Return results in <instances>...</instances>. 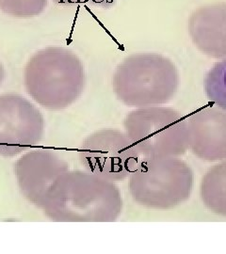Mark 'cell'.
Listing matches in <instances>:
<instances>
[{
	"instance_id": "2",
	"label": "cell",
	"mask_w": 226,
	"mask_h": 254,
	"mask_svg": "<svg viewBox=\"0 0 226 254\" xmlns=\"http://www.w3.org/2000/svg\"><path fill=\"white\" fill-rule=\"evenodd\" d=\"M27 94L42 108L59 111L81 96L86 73L81 60L64 47L39 50L27 62L24 73Z\"/></svg>"
},
{
	"instance_id": "8",
	"label": "cell",
	"mask_w": 226,
	"mask_h": 254,
	"mask_svg": "<svg viewBox=\"0 0 226 254\" xmlns=\"http://www.w3.org/2000/svg\"><path fill=\"white\" fill-rule=\"evenodd\" d=\"M69 170L64 157L49 149L27 152L14 164L19 190L28 202L40 209L53 183Z\"/></svg>"
},
{
	"instance_id": "14",
	"label": "cell",
	"mask_w": 226,
	"mask_h": 254,
	"mask_svg": "<svg viewBox=\"0 0 226 254\" xmlns=\"http://www.w3.org/2000/svg\"><path fill=\"white\" fill-rule=\"evenodd\" d=\"M55 3L63 6H73V5H77L81 4L88 0H53Z\"/></svg>"
},
{
	"instance_id": "15",
	"label": "cell",
	"mask_w": 226,
	"mask_h": 254,
	"mask_svg": "<svg viewBox=\"0 0 226 254\" xmlns=\"http://www.w3.org/2000/svg\"><path fill=\"white\" fill-rule=\"evenodd\" d=\"M4 78H5V69H4L3 64L0 62V86H1L2 82L4 81Z\"/></svg>"
},
{
	"instance_id": "4",
	"label": "cell",
	"mask_w": 226,
	"mask_h": 254,
	"mask_svg": "<svg viewBox=\"0 0 226 254\" xmlns=\"http://www.w3.org/2000/svg\"><path fill=\"white\" fill-rule=\"evenodd\" d=\"M193 184L190 165L179 157H142L129 176V192L143 207L170 210L190 199Z\"/></svg>"
},
{
	"instance_id": "7",
	"label": "cell",
	"mask_w": 226,
	"mask_h": 254,
	"mask_svg": "<svg viewBox=\"0 0 226 254\" xmlns=\"http://www.w3.org/2000/svg\"><path fill=\"white\" fill-rule=\"evenodd\" d=\"M45 118L34 104L17 93L0 95V156L14 157L38 145Z\"/></svg>"
},
{
	"instance_id": "11",
	"label": "cell",
	"mask_w": 226,
	"mask_h": 254,
	"mask_svg": "<svg viewBox=\"0 0 226 254\" xmlns=\"http://www.w3.org/2000/svg\"><path fill=\"white\" fill-rule=\"evenodd\" d=\"M200 197L211 213L226 218V160L214 165L203 176Z\"/></svg>"
},
{
	"instance_id": "6",
	"label": "cell",
	"mask_w": 226,
	"mask_h": 254,
	"mask_svg": "<svg viewBox=\"0 0 226 254\" xmlns=\"http://www.w3.org/2000/svg\"><path fill=\"white\" fill-rule=\"evenodd\" d=\"M84 170L112 182L129 178L142 159L125 131L101 129L87 136L77 151Z\"/></svg>"
},
{
	"instance_id": "5",
	"label": "cell",
	"mask_w": 226,
	"mask_h": 254,
	"mask_svg": "<svg viewBox=\"0 0 226 254\" xmlns=\"http://www.w3.org/2000/svg\"><path fill=\"white\" fill-rule=\"evenodd\" d=\"M124 129L142 157H180L189 150L187 118L171 108L134 109L124 120Z\"/></svg>"
},
{
	"instance_id": "12",
	"label": "cell",
	"mask_w": 226,
	"mask_h": 254,
	"mask_svg": "<svg viewBox=\"0 0 226 254\" xmlns=\"http://www.w3.org/2000/svg\"><path fill=\"white\" fill-rule=\"evenodd\" d=\"M208 100L218 109L226 111V60L214 64L205 78Z\"/></svg>"
},
{
	"instance_id": "10",
	"label": "cell",
	"mask_w": 226,
	"mask_h": 254,
	"mask_svg": "<svg viewBox=\"0 0 226 254\" xmlns=\"http://www.w3.org/2000/svg\"><path fill=\"white\" fill-rule=\"evenodd\" d=\"M191 40L203 54L226 60V3L202 6L189 21Z\"/></svg>"
},
{
	"instance_id": "13",
	"label": "cell",
	"mask_w": 226,
	"mask_h": 254,
	"mask_svg": "<svg viewBox=\"0 0 226 254\" xmlns=\"http://www.w3.org/2000/svg\"><path fill=\"white\" fill-rule=\"evenodd\" d=\"M48 0H0V10L17 18L40 15L47 7Z\"/></svg>"
},
{
	"instance_id": "3",
	"label": "cell",
	"mask_w": 226,
	"mask_h": 254,
	"mask_svg": "<svg viewBox=\"0 0 226 254\" xmlns=\"http://www.w3.org/2000/svg\"><path fill=\"white\" fill-rule=\"evenodd\" d=\"M179 73L172 61L160 54L130 55L113 73L112 88L129 108L161 106L174 97L179 87Z\"/></svg>"
},
{
	"instance_id": "1",
	"label": "cell",
	"mask_w": 226,
	"mask_h": 254,
	"mask_svg": "<svg viewBox=\"0 0 226 254\" xmlns=\"http://www.w3.org/2000/svg\"><path fill=\"white\" fill-rule=\"evenodd\" d=\"M123 207L115 182L86 170H69L53 183L41 210L56 222H113Z\"/></svg>"
},
{
	"instance_id": "9",
	"label": "cell",
	"mask_w": 226,
	"mask_h": 254,
	"mask_svg": "<svg viewBox=\"0 0 226 254\" xmlns=\"http://www.w3.org/2000/svg\"><path fill=\"white\" fill-rule=\"evenodd\" d=\"M189 149L201 160H226V111L207 107L187 117Z\"/></svg>"
}]
</instances>
